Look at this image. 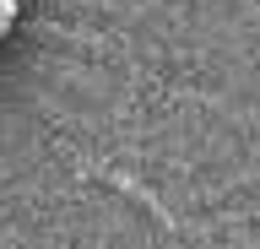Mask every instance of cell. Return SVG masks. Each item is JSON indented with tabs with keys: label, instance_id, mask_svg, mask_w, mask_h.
Masks as SVG:
<instances>
[{
	"label": "cell",
	"instance_id": "cell-1",
	"mask_svg": "<svg viewBox=\"0 0 260 249\" xmlns=\"http://www.w3.org/2000/svg\"><path fill=\"white\" fill-rule=\"evenodd\" d=\"M16 11H22V0H0V22H11V27H16Z\"/></svg>",
	"mask_w": 260,
	"mask_h": 249
},
{
	"label": "cell",
	"instance_id": "cell-2",
	"mask_svg": "<svg viewBox=\"0 0 260 249\" xmlns=\"http://www.w3.org/2000/svg\"><path fill=\"white\" fill-rule=\"evenodd\" d=\"M6 33H11V22H0V38H6Z\"/></svg>",
	"mask_w": 260,
	"mask_h": 249
}]
</instances>
